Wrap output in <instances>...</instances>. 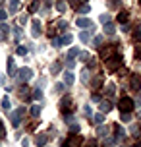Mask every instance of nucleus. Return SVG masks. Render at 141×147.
Listing matches in <instances>:
<instances>
[{"instance_id":"1","label":"nucleus","mask_w":141,"mask_h":147,"mask_svg":"<svg viewBox=\"0 0 141 147\" xmlns=\"http://www.w3.org/2000/svg\"><path fill=\"white\" fill-rule=\"evenodd\" d=\"M120 66H122V56H120V54H114L112 58L104 60V68H106L108 72H116Z\"/></svg>"},{"instance_id":"2","label":"nucleus","mask_w":141,"mask_h":147,"mask_svg":"<svg viewBox=\"0 0 141 147\" xmlns=\"http://www.w3.org/2000/svg\"><path fill=\"white\" fill-rule=\"evenodd\" d=\"M60 110H62V114H66V116H70L72 112L75 110V105H74V101L70 99V97H64L62 101H60Z\"/></svg>"},{"instance_id":"3","label":"nucleus","mask_w":141,"mask_h":147,"mask_svg":"<svg viewBox=\"0 0 141 147\" xmlns=\"http://www.w3.org/2000/svg\"><path fill=\"white\" fill-rule=\"evenodd\" d=\"M134 107H135V103L130 99V97H122V99H120V103H118L120 112H132Z\"/></svg>"},{"instance_id":"4","label":"nucleus","mask_w":141,"mask_h":147,"mask_svg":"<svg viewBox=\"0 0 141 147\" xmlns=\"http://www.w3.org/2000/svg\"><path fill=\"white\" fill-rule=\"evenodd\" d=\"M25 112H27V109H25V107H19V109H15L14 112H12V126H14V128H17V126H19L21 116L25 114Z\"/></svg>"},{"instance_id":"5","label":"nucleus","mask_w":141,"mask_h":147,"mask_svg":"<svg viewBox=\"0 0 141 147\" xmlns=\"http://www.w3.org/2000/svg\"><path fill=\"white\" fill-rule=\"evenodd\" d=\"M31 78H33V70H31V68H21V70L17 72V80H19V83H25V81H29Z\"/></svg>"},{"instance_id":"6","label":"nucleus","mask_w":141,"mask_h":147,"mask_svg":"<svg viewBox=\"0 0 141 147\" xmlns=\"http://www.w3.org/2000/svg\"><path fill=\"white\" fill-rule=\"evenodd\" d=\"M72 41H74V37H72V35L56 37V39H52V47H64V45H70Z\"/></svg>"},{"instance_id":"7","label":"nucleus","mask_w":141,"mask_h":147,"mask_svg":"<svg viewBox=\"0 0 141 147\" xmlns=\"http://www.w3.org/2000/svg\"><path fill=\"white\" fill-rule=\"evenodd\" d=\"M75 25H77V27H81V29H89L91 33H93V29H95L93 22H91V20H87V18H79V20L75 22Z\"/></svg>"},{"instance_id":"8","label":"nucleus","mask_w":141,"mask_h":147,"mask_svg":"<svg viewBox=\"0 0 141 147\" xmlns=\"http://www.w3.org/2000/svg\"><path fill=\"white\" fill-rule=\"evenodd\" d=\"M114 52H116V45H108V47H104L103 51H101V56H103L104 60H108L114 56Z\"/></svg>"},{"instance_id":"9","label":"nucleus","mask_w":141,"mask_h":147,"mask_svg":"<svg viewBox=\"0 0 141 147\" xmlns=\"http://www.w3.org/2000/svg\"><path fill=\"white\" fill-rule=\"evenodd\" d=\"M81 143H83V138H81V136H72V138H70L64 145H66V147H81Z\"/></svg>"},{"instance_id":"10","label":"nucleus","mask_w":141,"mask_h":147,"mask_svg":"<svg viewBox=\"0 0 141 147\" xmlns=\"http://www.w3.org/2000/svg\"><path fill=\"white\" fill-rule=\"evenodd\" d=\"M130 83H132V87H134L135 91H139L141 89V76L139 74H134V76L130 78Z\"/></svg>"},{"instance_id":"11","label":"nucleus","mask_w":141,"mask_h":147,"mask_svg":"<svg viewBox=\"0 0 141 147\" xmlns=\"http://www.w3.org/2000/svg\"><path fill=\"white\" fill-rule=\"evenodd\" d=\"M6 68H8V76H15V78H17V68H15V64H14V60H12V58H8Z\"/></svg>"},{"instance_id":"12","label":"nucleus","mask_w":141,"mask_h":147,"mask_svg":"<svg viewBox=\"0 0 141 147\" xmlns=\"http://www.w3.org/2000/svg\"><path fill=\"white\" fill-rule=\"evenodd\" d=\"M31 27H33V29H31V35H33V37H39V35H41V22H39V20H33Z\"/></svg>"},{"instance_id":"13","label":"nucleus","mask_w":141,"mask_h":147,"mask_svg":"<svg viewBox=\"0 0 141 147\" xmlns=\"http://www.w3.org/2000/svg\"><path fill=\"white\" fill-rule=\"evenodd\" d=\"M114 134H116V136H114V140H116V141H118V140H122V138L126 136L124 128H120V124H114Z\"/></svg>"},{"instance_id":"14","label":"nucleus","mask_w":141,"mask_h":147,"mask_svg":"<svg viewBox=\"0 0 141 147\" xmlns=\"http://www.w3.org/2000/svg\"><path fill=\"white\" fill-rule=\"evenodd\" d=\"M74 74H72V70H68L66 74H64V83H66V85H74Z\"/></svg>"},{"instance_id":"15","label":"nucleus","mask_w":141,"mask_h":147,"mask_svg":"<svg viewBox=\"0 0 141 147\" xmlns=\"http://www.w3.org/2000/svg\"><path fill=\"white\" fill-rule=\"evenodd\" d=\"M8 31H10V27H8L6 23H0V41H4L8 37Z\"/></svg>"},{"instance_id":"16","label":"nucleus","mask_w":141,"mask_h":147,"mask_svg":"<svg viewBox=\"0 0 141 147\" xmlns=\"http://www.w3.org/2000/svg\"><path fill=\"white\" fill-rule=\"evenodd\" d=\"M46 141H48V136H45V134H41V136H37V140H35V143H37V145L41 147V145H46Z\"/></svg>"},{"instance_id":"17","label":"nucleus","mask_w":141,"mask_h":147,"mask_svg":"<svg viewBox=\"0 0 141 147\" xmlns=\"http://www.w3.org/2000/svg\"><path fill=\"white\" fill-rule=\"evenodd\" d=\"M104 33H106V35H114V33H116V27H114L112 23H104Z\"/></svg>"},{"instance_id":"18","label":"nucleus","mask_w":141,"mask_h":147,"mask_svg":"<svg viewBox=\"0 0 141 147\" xmlns=\"http://www.w3.org/2000/svg\"><path fill=\"white\" fill-rule=\"evenodd\" d=\"M17 10H19V0H10V12L15 14Z\"/></svg>"},{"instance_id":"19","label":"nucleus","mask_w":141,"mask_h":147,"mask_svg":"<svg viewBox=\"0 0 141 147\" xmlns=\"http://www.w3.org/2000/svg\"><path fill=\"white\" fill-rule=\"evenodd\" d=\"M103 43H104V37L103 35H97L95 39H93V45H95L97 49H101V47H103Z\"/></svg>"},{"instance_id":"20","label":"nucleus","mask_w":141,"mask_h":147,"mask_svg":"<svg viewBox=\"0 0 141 147\" xmlns=\"http://www.w3.org/2000/svg\"><path fill=\"white\" fill-rule=\"evenodd\" d=\"M89 39H91V31H81V33H79V41L87 43Z\"/></svg>"},{"instance_id":"21","label":"nucleus","mask_w":141,"mask_h":147,"mask_svg":"<svg viewBox=\"0 0 141 147\" xmlns=\"http://www.w3.org/2000/svg\"><path fill=\"white\" fill-rule=\"evenodd\" d=\"M110 109H112V105L108 103V101H103V103H101V112H103V114H104V112H108Z\"/></svg>"},{"instance_id":"22","label":"nucleus","mask_w":141,"mask_h":147,"mask_svg":"<svg viewBox=\"0 0 141 147\" xmlns=\"http://www.w3.org/2000/svg\"><path fill=\"white\" fill-rule=\"evenodd\" d=\"M39 112H41V105H33V107H31V116L37 118V116H39Z\"/></svg>"},{"instance_id":"23","label":"nucleus","mask_w":141,"mask_h":147,"mask_svg":"<svg viewBox=\"0 0 141 147\" xmlns=\"http://www.w3.org/2000/svg\"><path fill=\"white\" fill-rule=\"evenodd\" d=\"M128 18H130V16H128V12H120V14H118V22L120 23H126Z\"/></svg>"},{"instance_id":"24","label":"nucleus","mask_w":141,"mask_h":147,"mask_svg":"<svg viewBox=\"0 0 141 147\" xmlns=\"http://www.w3.org/2000/svg\"><path fill=\"white\" fill-rule=\"evenodd\" d=\"M56 10H58V12H66V2H64V0H58V2H56Z\"/></svg>"},{"instance_id":"25","label":"nucleus","mask_w":141,"mask_h":147,"mask_svg":"<svg viewBox=\"0 0 141 147\" xmlns=\"http://www.w3.org/2000/svg\"><path fill=\"white\" fill-rule=\"evenodd\" d=\"M114 141H116L114 138H106V140H103V147H112V145H114Z\"/></svg>"},{"instance_id":"26","label":"nucleus","mask_w":141,"mask_h":147,"mask_svg":"<svg viewBox=\"0 0 141 147\" xmlns=\"http://www.w3.org/2000/svg\"><path fill=\"white\" fill-rule=\"evenodd\" d=\"M33 99H35V101H41V99H43V91H41V89H35V91H33Z\"/></svg>"},{"instance_id":"27","label":"nucleus","mask_w":141,"mask_h":147,"mask_svg":"<svg viewBox=\"0 0 141 147\" xmlns=\"http://www.w3.org/2000/svg\"><path fill=\"white\" fill-rule=\"evenodd\" d=\"M91 12V6L89 4H83V6H79V14H89Z\"/></svg>"},{"instance_id":"28","label":"nucleus","mask_w":141,"mask_h":147,"mask_svg":"<svg viewBox=\"0 0 141 147\" xmlns=\"http://www.w3.org/2000/svg\"><path fill=\"white\" fill-rule=\"evenodd\" d=\"M103 122H104V114H103V112L95 114V124H103Z\"/></svg>"},{"instance_id":"29","label":"nucleus","mask_w":141,"mask_h":147,"mask_svg":"<svg viewBox=\"0 0 141 147\" xmlns=\"http://www.w3.org/2000/svg\"><path fill=\"white\" fill-rule=\"evenodd\" d=\"M60 68H62V64H60V62H54V64L50 66V72L56 74V72H60Z\"/></svg>"},{"instance_id":"30","label":"nucleus","mask_w":141,"mask_h":147,"mask_svg":"<svg viewBox=\"0 0 141 147\" xmlns=\"http://www.w3.org/2000/svg\"><path fill=\"white\" fill-rule=\"evenodd\" d=\"M56 27H58V29H60V31H66V27H68V23H66V22H64V20H60V22H58V23H56Z\"/></svg>"},{"instance_id":"31","label":"nucleus","mask_w":141,"mask_h":147,"mask_svg":"<svg viewBox=\"0 0 141 147\" xmlns=\"http://www.w3.org/2000/svg\"><path fill=\"white\" fill-rule=\"evenodd\" d=\"M79 54V49H70V52H68V58H74V56H77Z\"/></svg>"},{"instance_id":"32","label":"nucleus","mask_w":141,"mask_h":147,"mask_svg":"<svg viewBox=\"0 0 141 147\" xmlns=\"http://www.w3.org/2000/svg\"><path fill=\"white\" fill-rule=\"evenodd\" d=\"M64 85H66V83H56V85H54V91H56V93H64Z\"/></svg>"},{"instance_id":"33","label":"nucleus","mask_w":141,"mask_h":147,"mask_svg":"<svg viewBox=\"0 0 141 147\" xmlns=\"http://www.w3.org/2000/svg\"><path fill=\"white\" fill-rule=\"evenodd\" d=\"M66 66H68V70H74L75 60H74V58H68V60H66Z\"/></svg>"},{"instance_id":"34","label":"nucleus","mask_w":141,"mask_h":147,"mask_svg":"<svg viewBox=\"0 0 141 147\" xmlns=\"http://www.w3.org/2000/svg\"><path fill=\"white\" fill-rule=\"evenodd\" d=\"M17 54H19V56H25V54H27V49H25V47H17Z\"/></svg>"},{"instance_id":"35","label":"nucleus","mask_w":141,"mask_h":147,"mask_svg":"<svg viewBox=\"0 0 141 147\" xmlns=\"http://www.w3.org/2000/svg\"><path fill=\"white\" fill-rule=\"evenodd\" d=\"M37 8H39V2H37V0H33V2L29 4V12H35Z\"/></svg>"},{"instance_id":"36","label":"nucleus","mask_w":141,"mask_h":147,"mask_svg":"<svg viewBox=\"0 0 141 147\" xmlns=\"http://www.w3.org/2000/svg\"><path fill=\"white\" fill-rule=\"evenodd\" d=\"M2 109H10V99H8V97H4V99H2Z\"/></svg>"},{"instance_id":"37","label":"nucleus","mask_w":141,"mask_h":147,"mask_svg":"<svg viewBox=\"0 0 141 147\" xmlns=\"http://www.w3.org/2000/svg\"><path fill=\"white\" fill-rule=\"evenodd\" d=\"M134 56H135L137 60H141V45H139V47H137V49L134 51Z\"/></svg>"},{"instance_id":"38","label":"nucleus","mask_w":141,"mask_h":147,"mask_svg":"<svg viewBox=\"0 0 141 147\" xmlns=\"http://www.w3.org/2000/svg\"><path fill=\"white\" fill-rule=\"evenodd\" d=\"M81 81H83V83H87V81H89V70H85V72H83Z\"/></svg>"},{"instance_id":"39","label":"nucleus","mask_w":141,"mask_h":147,"mask_svg":"<svg viewBox=\"0 0 141 147\" xmlns=\"http://www.w3.org/2000/svg\"><path fill=\"white\" fill-rule=\"evenodd\" d=\"M101 22H103V23H110V16L103 14V16H101Z\"/></svg>"},{"instance_id":"40","label":"nucleus","mask_w":141,"mask_h":147,"mask_svg":"<svg viewBox=\"0 0 141 147\" xmlns=\"http://www.w3.org/2000/svg\"><path fill=\"white\" fill-rule=\"evenodd\" d=\"M114 95V85H108L106 87V97H112Z\"/></svg>"},{"instance_id":"41","label":"nucleus","mask_w":141,"mask_h":147,"mask_svg":"<svg viewBox=\"0 0 141 147\" xmlns=\"http://www.w3.org/2000/svg\"><path fill=\"white\" fill-rule=\"evenodd\" d=\"M134 41H141V29H137L134 33Z\"/></svg>"},{"instance_id":"42","label":"nucleus","mask_w":141,"mask_h":147,"mask_svg":"<svg viewBox=\"0 0 141 147\" xmlns=\"http://www.w3.org/2000/svg\"><path fill=\"white\" fill-rule=\"evenodd\" d=\"M122 122H130V112H122Z\"/></svg>"},{"instance_id":"43","label":"nucleus","mask_w":141,"mask_h":147,"mask_svg":"<svg viewBox=\"0 0 141 147\" xmlns=\"http://www.w3.org/2000/svg\"><path fill=\"white\" fill-rule=\"evenodd\" d=\"M101 81H103L101 78H97V80L93 81V87H95V89H99V87H101Z\"/></svg>"},{"instance_id":"44","label":"nucleus","mask_w":141,"mask_h":147,"mask_svg":"<svg viewBox=\"0 0 141 147\" xmlns=\"http://www.w3.org/2000/svg\"><path fill=\"white\" fill-rule=\"evenodd\" d=\"M8 18V12H4V10H0V22H4Z\"/></svg>"},{"instance_id":"45","label":"nucleus","mask_w":141,"mask_h":147,"mask_svg":"<svg viewBox=\"0 0 141 147\" xmlns=\"http://www.w3.org/2000/svg\"><path fill=\"white\" fill-rule=\"evenodd\" d=\"M14 33H15V39L19 41V37H21V29H19V27H15V29H14Z\"/></svg>"},{"instance_id":"46","label":"nucleus","mask_w":141,"mask_h":147,"mask_svg":"<svg viewBox=\"0 0 141 147\" xmlns=\"http://www.w3.org/2000/svg\"><path fill=\"white\" fill-rule=\"evenodd\" d=\"M99 136H106V128H103V126H99Z\"/></svg>"},{"instance_id":"47","label":"nucleus","mask_w":141,"mask_h":147,"mask_svg":"<svg viewBox=\"0 0 141 147\" xmlns=\"http://www.w3.org/2000/svg\"><path fill=\"white\" fill-rule=\"evenodd\" d=\"M79 56H81V60H89V58H91L87 52H79Z\"/></svg>"},{"instance_id":"48","label":"nucleus","mask_w":141,"mask_h":147,"mask_svg":"<svg viewBox=\"0 0 141 147\" xmlns=\"http://www.w3.org/2000/svg\"><path fill=\"white\" fill-rule=\"evenodd\" d=\"M4 134L6 132H4V126H2V120H0V138H4Z\"/></svg>"},{"instance_id":"49","label":"nucleus","mask_w":141,"mask_h":147,"mask_svg":"<svg viewBox=\"0 0 141 147\" xmlns=\"http://www.w3.org/2000/svg\"><path fill=\"white\" fill-rule=\"evenodd\" d=\"M85 114H87V116H91V114H93V112H91V107H85Z\"/></svg>"},{"instance_id":"50","label":"nucleus","mask_w":141,"mask_h":147,"mask_svg":"<svg viewBox=\"0 0 141 147\" xmlns=\"http://www.w3.org/2000/svg\"><path fill=\"white\" fill-rule=\"evenodd\" d=\"M21 145H23V147H29V140H23V141H21Z\"/></svg>"},{"instance_id":"51","label":"nucleus","mask_w":141,"mask_h":147,"mask_svg":"<svg viewBox=\"0 0 141 147\" xmlns=\"http://www.w3.org/2000/svg\"><path fill=\"white\" fill-rule=\"evenodd\" d=\"M134 147H141V140H139V141H137V143H135V145H134Z\"/></svg>"},{"instance_id":"52","label":"nucleus","mask_w":141,"mask_h":147,"mask_svg":"<svg viewBox=\"0 0 141 147\" xmlns=\"http://www.w3.org/2000/svg\"><path fill=\"white\" fill-rule=\"evenodd\" d=\"M81 2H87V0H81Z\"/></svg>"},{"instance_id":"53","label":"nucleus","mask_w":141,"mask_h":147,"mask_svg":"<svg viewBox=\"0 0 141 147\" xmlns=\"http://www.w3.org/2000/svg\"><path fill=\"white\" fill-rule=\"evenodd\" d=\"M64 2H66V0H64Z\"/></svg>"}]
</instances>
